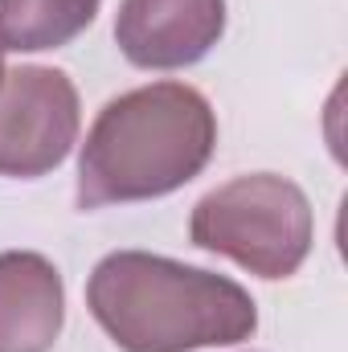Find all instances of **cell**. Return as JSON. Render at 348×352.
I'll use <instances>...</instances> for the list:
<instances>
[{"label": "cell", "mask_w": 348, "mask_h": 352, "mask_svg": "<svg viewBox=\"0 0 348 352\" xmlns=\"http://www.w3.org/2000/svg\"><path fill=\"white\" fill-rule=\"evenodd\" d=\"M87 303L123 352L238 344L259 328L254 299L234 278L144 250L107 254L87 283Z\"/></svg>", "instance_id": "cell-1"}, {"label": "cell", "mask_w": 348, "mask_h": 352, "mask_svg": "<svg viewBox=\"0 0 348 352\" xmlns=\"http://www.w3.org/2000/svg\"><path fill=\"white\" fill-rule=\"evenodd\" d=\"M217 119L205 94L184 82L127 90L111 98L78 160V209L164 197L209 164Z\"/></svg>", "instance_id": "cell-2"}, {"label": "cell", "mask_w": 348, "mask_h": 352, "mask_svg": "<svg viewBox=\"0 0 348 352\" xmlns=\"http://www.w3.org/2000/svg\"><path fill=\"white\" fill-rule=\"evenodd\" d=\"M312 205L287 176L250 173L197 201L188 238L201 250L226 254L259 278L295 274L312 250Z\"/></svg>", "instance_id": "cell-3"}, {"label": "cell", "mask_w": 348, "mask_h": 352, "mask_svg": "<svg viewBox=\"0 0 348 352\" xmlns=\"http://www.w3.org/2000/svg\"><path fill=\"white\" fill-rule=\"evenodd\" d=\"M78 140V90L62 70L21 66L0 82V176H45Z\"/></svg>", "instance_id": "cell-4"}, {"label": "cell", "mask_w": 348, "mask_h": 352, "mask_svg": "<svg viewBox=\"0 0 348 352\" xmlns=\"http://www.w3.org/2000/svg\"><path fill=\"white\" fill-rule=\"evenodd\" d=\"M226 33V0H123L115 41L140 70L201 62Z\"/></svg>", "instance_id": "cell-5"}, {"label": "cell", "mask_w": 348, "mask_h": 352, "mask_svg": "<svg viewBox=\"0 0 348 352\" xmlns=\"http://www.w3.org/2000/svg\"><path fill=\"white\" fill-rule=\"evenodd\" d=\"M66 320L58 266L29 250L0 254V352H50Z\"/></svg>", "instance_id": "cell-6"}, {"label": "cell", "mask_w": 348, "mask_h": 352, "mask_svg": "<svg viewBox=\"0 0 348 352\" xmlns=\"http://www.w3.org/2000/svg\"><path fill=\"white\" fill-rule=\"evenodd\" d=\"M102 0H0V50L37 54L74 41Z\"/></svg>", "instance_id": "cell-7"}, {"label": "cell", "mask_w": 348, "mask_h": 352, "mask_svg": "<svg viewBox=\"0 0 348 352\" xmlns=\"http://www.w3.org/2000/svg\"><path fill=\"white\" fill-rule=\"evenodd\" d=\"M0 82H4V50H0Z\"/></svg>", "instance_id": "cell-8"}]
</instances>
